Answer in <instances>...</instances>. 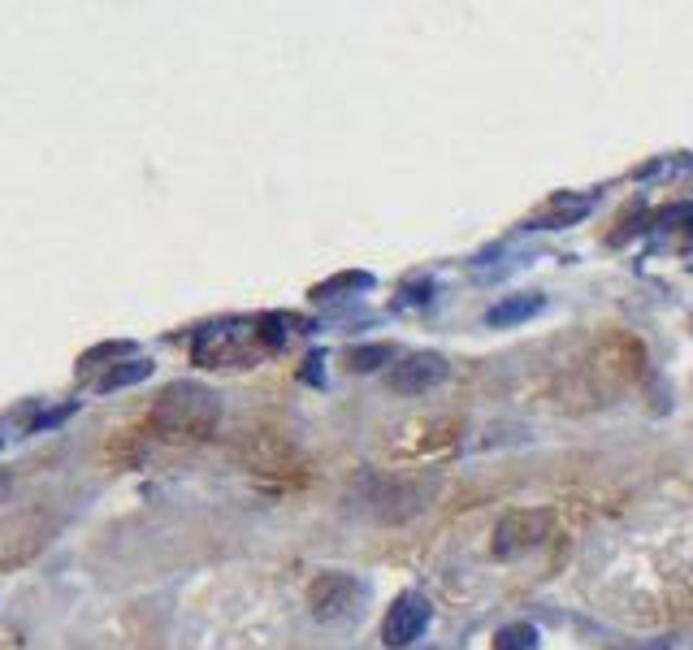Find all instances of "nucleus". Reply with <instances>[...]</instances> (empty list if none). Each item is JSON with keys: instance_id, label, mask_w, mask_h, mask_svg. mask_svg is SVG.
<instances>
[{"instance_id": "1", "label": "nucleus", "mask_w": 693, "mask_h": 650, "mask_svg": "<svg viewBox=\"0 0 693 650\" xmlns=\"http://www.w3.org/2000/svg\"><path fill=\"white\" fill-rule=\"evenodd\" d=\"M290 326L286 317H256V321H221V326H208L196 339V364L205 368H239V364H252L256 356L274 352L286 343V330Z\"/></svg>"}, {"instance_id": "2", "label": "nucleus", "mask_w": 693, "mask_h": 650, "mask_svg": "<svg viewBox=\"0 0 693 650\" xmlns=\"http://www.w3.org/2000/svg\"><path fill=\"white\" fill-rule=\"evenodd\" d=\"M217 417L221 408L205 386L183 382V386H169L152 404V412L143 417V433H156L161 442H200L217 430Z\"/></svg>"}, {"instance_id": "3", "label": "nucleus", "mask_w": 693, "mask_h": 650, "mask_svg": "<svg viewBox=\"0 0 693 650\" xmlns=\"http://www.w3.org/2000/svg\"><path fill=\"white\" fill-rule=\"evenodd\" d=\"M554 529V511L551 507H516L507 511L498 525H494V555L498 560H512V555H525L534 547H542Z\"/></svg>"}, {"instance_id": "4", "label": "nucleus", "mask_w": 693, "mask_h": 650, "mask_svg": "<svg viewBox=\"0 0 693 650\" xmlns=\"http://www.w3.org/2000/svg\"><path fill=\"white\" fill-rule=\"evenodd\" d=\"M425 625H429V598H420V594H404V598L391 607L386 625H382V642H386L391 650L413 647L416 638L425 634Z\"/></svg>"}, {"instance_id": "5", "label": "nucleus", "mask_w": 693, "mask_h": 650, "mask_svg": "<svg viewBox=\"0 0 693 650\" xmlns=\"http://www.w3.org/2000/svg\"><path fill=\"white\" fill-rule=\"evenodd\" d=\"M447 373H451V364L442 361L438 352H425V356H408L404 364H395L391 386H395L399 395H425V390L442 386V382H447Z\"/></svg>"}, {"instance_id": "6", "label": "nucleus", "mask_w": 693, "mask_h": 650, "mask_svg": "<svg viewBox=\"0 0 693 650\" xmlns=\"http://www.w3.org/2000/svg\"><path fill=\"white\" fill-rule=\"evenodd\" d=\"M355 598H360V585L351 577H343V573H326V577L308 590V603H312V616H317V620H339Z\"/></svg>"}, {"instance_id": "7", "label": "nucleus", "mask_w": 693, "mask_h": 650, "mask_svg": "<svg viewBox=\"0 0 693 650\" xmlns=\"http://www.w3.org/2000/svg\"><path fill=\"white\" fill-rule=\"evenodd\" d=\"M420 507H425V491H420V486L391 482V486H382V495H377V511H382L386 520H404V516H413Z\"/></svg>"}, {"instance_id": "8", "label": "nucleus", "mask_w": 693, "mask_h": 650, "mask_svg": "<svg viewBox=\"0 0 693 650\" xmlns=\"http://www.w3.org/2000/svg\"><path fill=\"white\" fill-rule=\"evenodd\" d=\"M538 308H542V299H529V295H525V299H507V304L490 308V326H498V330H503V326H512V321L534 317Z\"/></svg>"}, {"instance_id": "9", "label": "nucleus", "mask_w": 693, "mask_h": 650, "mask_svg": "<svg viewBox=\"0 0 693 650\" xmlns=\"http://www.w3.org/2000/svg\"><path fill=\"white\" fill-rule=\"evenodd\" d=\"M534 642H538V634H534L529 625H512V629H503V634L494 638L498 650H534Z\"/></svg>"}, {"instance_id": "10", "label": "nucleus", "mask_w": 693, "mask_h": 650, "mask_svg": "<svg viewBox=\"0 0 693 650\" xmlns=\"http://www.w3.org/2000/svg\"><path fill=\"white\" fill-rule=\"evenodd\" d=\"M147 373H152V364H147V361H131L127 368H118V373L100 377V390H113V386H127V382H139V377H147Z\"/></svg>"}, {"instance_id": "11", "label": "nucleus", "mask_w": 693, "mask_h": 650, "mask_svg": "<svg viewBox=\"0 0 693 650\" xmlns=\"http://www.w3.org/2000/svg\"><path fill=\"white\" fill-rule=\"evenodd\" d=\"M382 361H391V348H355L351 352V368H360V373L377 368Z\"/></svg>"}]
</instances>
